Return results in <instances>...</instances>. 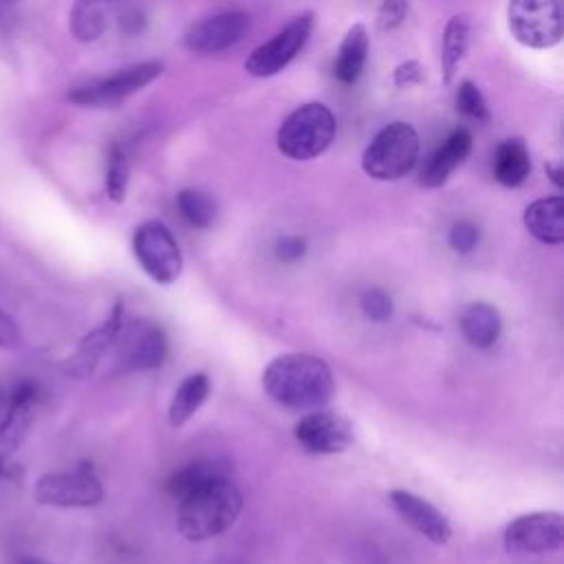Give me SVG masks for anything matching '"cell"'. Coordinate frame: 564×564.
Wrapping results in <instances>:
<instances>
[{
	"label": "cell",
	"mask_w": 564,
	"mask_h": 564,
	"mask_svg": "<svg viewBox=\"0 0 564 564\" xmlns=\"http://www.w3.org/2000/svg\"><path fill=\"white\" fill-rule=\"evenodd\" d=\"M264 392L291 410H319L333 392L335 379L324 359L308 352H284L262 372Z\"/></svg>",
	"instance_id": "6da1fadb"
},
{
	"label": "cell",
	"mask_w": 564,
	"mask_h": 564,
	"mask_svg": "<svg viewBox=\"0 0 564 564\" xmlns=\"http://www.w3.org/2000/svg\"><path fill=\"white\" fill-rule=\"evenodd\" d=\"M240 509V489L227 476H218L181 498L176 524L185 540L205 542L225 533L236 522Z\"/></svg>",
	"instance_id": "7a4b0ae2"
},
{
	"label": "cell",
	"mask_w": 564,
	"mask_h": 564,
	"mask_svg": "<svg viewBox=\"0 0 564 564\" xmlns=\"http://www.w3.org/2000/svg\"><path fill=\"white\" fill-rule=\"evenodd\" d=\"M337 137V119L328 106L308 101L284 117L278 128V150L293 161H311L324 154Z\"/></svg>",
	"instance_id": "3957f363"
},
{
	"label": "cell",
	"mask_w": 564,
	"mask_h": 564,
	"mask_svg": "<svg viewBox=\"0 0 564 564\" xmlns=\"http://www.w3.org/2000/svg\"><path fill=\"white\" fill-rule=\"evenodd\" d=\"M419 150L416 130L405 121H392L372 137L364 150L361 167L375 181H399L414 170Z\"/></svg>",
	"instance_id": "277c9868"
},
{
	"label": "cell",
	"mask_w": 564,
	"mask_h": 564,
	"mask_svg": "<svg viewBox=\"0 0 564 564\" xmlns=\"http://www.w3.org/2000/svg\"><path fill=\"white\" fill-rule=\"evenodd\" d=\"M507 24L522 46L551 48L564 35L562 0H509Z\"/></svg>",
	"instance_id": "5b68a950"
},
{
	"label": "cell",
	"mask_w": 564,
	"mask_h": 564,
	"mask_svg": "<svg viewBox=\"0 0 564 564\" xmlns=\"http://www.w3.org/2000/svg\"><path fill=\"white\" fill-rule=\"evenodd\" d=\"M132 251L141 269L156 284H172L183 271V253L161 220H145L134 229Z\"/></svg>",
	"instance_id": "8992f818"
},
{
	"label": "cell",
	"mask_w": 564,
	"mask_h": 564,
	"mask_svg": "<svg viewBox=\"0 0 564 564\" xmlns=\"http://www.w3.org/2000/svg\"><path fill=\"white\" fill-rule=\"evenodd\" d=\"M315 26V15L311 11L295 15L284 29L273 37L256 46L245 59V70L253 77H273L284 70L306 46Z\"/></svg>",
	"instance_id": "52a82bcc"
},
{
	"label": "cell",
	"mask_w": 564,
	"mask_h": 564,
	"mask_svg": "<svg viewBox=\"0 0 564 564\" xmlns=\"http://www.w3.org/2000/svg\"><path fill=\"white\" fill-rule=\"evenodd\" d=\"M33 498L44 507L86 509L104 500V485L90 467L48 471L35 480Z\"/></svg>",
	"instance_id": "ba28073f"
},
{
	"label": "cell",
	"mask_w": 564,
	"mask_h": 564,
	"mask_svg": "<svg viewBox=\"0 0 564 564\" xmlns=\"http://www.w3.org/2000/svg\"><path fill=\"white\" fill-rule=\"evenodd\" d=\"M161 73H163L161 62L156 59L139 62V64L119 68L108 77H99L88 84L75 86L68 93V99L77 106H112L134 95L137 90L145 88L148 84H152Z\"/></svg>",
	"instance_id": "9c48e42d"
},
{
	"label": "cell",
	"mask_w": 564,
	"mask_h": 564,
	"mask_svg": "<svg viewBox=\"0 0 564 564\" xmlns=\"http://www.w3.org/2000/svg\"><path fill=\"white\" fill-rule=\"evenodd\" d=\"M511 555H540L564 544V520L557 511H531L513 518L502 535Z\"/></svg>",
	"instance_id": "30bf717a"
},
{
	"label": "cell",
	"mask_w": 564,
	"mask_h": 564,
	"mask_svg": "<svg viewBox=\"0 0 564 564\" xmlns=\"http://www.w3.org/2000/svg\"><path fill=\"white\" fill-rule=\"evenodd\" d=\"M251 26V18L245 11H220L194 22L185 35L183 44L187 51L198 55L220 53L238 44Z\"/></svg>",
	"instance_id": "8fae6325"
},
{
	"label": "cell",
	"mask_w": 564,
	"mask_h": 564,
	"mask_svg": "<svg viewBox=\"0 0 564 564\" xmlns=\"http://www.w3.org/2000/svg\"><path fill=\"white\" fill-rule=\"evenodd\" d=\"M115 346L119 348V364L126 370L159 368L167 355V337L163 328L150 322L121 324Z\"/></svg>",
	"instance_id": "7c38bea8"
},
{
	"label": "cell",
	"mask_w": 564,
	"mask_h": 564,
	"mask_svg": "<svg viewBox=\"0 0 564 564\" xmlns=\"http://www.w3.org/2000/svg\"><path fill=\"white\" fill-rule=\"evenodd\" d=\"M121 324H123V302L119 300L108 313V317L77 341L73 352L64 359L62 370L73 379L90 377L97 370L104 355L115 346Z\"/></svg>",
	"instance_id": "4fadbf2b"
},
{
	"label": "cell",
	"mask_w": 564,
	"mask_h": 564,
	"mask_svg": "<svg viewBox=\"0 0 564 564\" xmlns=\"http://www.w3.org/2000/svg\"><path fill=\"white\" fill-rule=\"evenodd\" d=\"M297 443L311 454H339L352 445V425L326 410H308L295 423Z\"/></svg>",
	"instance_id": "5bb4252c"
},
{
	"label": "cell",
	"mask_w": 564,
	"mask_h": 564,
	"mask_svg": "<svg viewBox=\"0 0 564 564\" xmlns=\"http://www.w3.org/2000/svg\"><path fill=\"white\" fill-rule=\"evenodd\" d=\"M40 390L33 381H20L11 394L0 419V458H9L26 438L35 416Z\"/></svg>",
	"instance_id": "9a60e30c"
},
{
	"label": "cell",
	"mask_w": 564,
	"mask_h": 564,
	"mask_svg": "<svg viewBox=\"0 0 564 564\" xmlns=\"http://www.w3.org/2000/svg\"><path fill=\"white\" fill-rule=\"evenodd\" d=\"M392 509L399 513V518L410 524L416 533H421L432 544H447L452 538V527L445 513L436 509L425 498L405 491V489H392L388 494Z\"/></svg>",
	"instance_id": "2e32d148"
},
{
	"label": "cell",
	"mask_w": 564,
	"mask_h": 564,
	"mask_svg": "<svg viewBox=\"0 0 564 564\" xmlns=\"http://www.w3.org/2000/svg\"><path fill=\"white\" fill-rule=\"evenodd\" d=\"M471 134L467 128H456L427 159L425 167L421 170V185L423 187H441L452 172L469 156L471 152Z\"/></svg>",
	"instance_id": "e0dca14e"
},
{
	"label": "cell",
	"mask_w": 564,
	"mask_h": 564,
	"mask_svg": "<svg viewBox=\"0 0 564 564\" xmlns=\"http://www.w3.org/2000/svg\"><path fill=\"white\" fill-rule=\"evenodd\" d=\"M522 220L535 240L544 245H560L564 240V198L546 196L533 200L524 209Z\"/></svg>",
	"instance_id": "ac0fdd59"
},
{
	"label": "cell",
	"mask_w": 564,
	"mask_h": 564,
	"mask_svg": "<svg viewBox=\"0 0 564 564\" xmlns=\"http://www.w3.org/2000/svg\"><path fill=\"white\" fill-rule=\"evenodd\" d=\"M117 0H75L68 26L75 40L79 42H95L101 37L115 15Z\"/></svg>",
	"instance_id": "d6986e66"
},
{
	"label": "cell",
	"mask_w": 564,
	"mask_h": 564,
	"mask_svg": "<svg viewBox=\"0 0 564 564\" xmlns=\"http://www.w3.org/2000/svg\"><path fill=\"white\" fill-rule=\"evenodd\" d=\"M368 31L361 22H355L341 44H339V51H337V59H335V66H333V73L335 77L341 82V84H355L366 66V59H368Z\"/></svg>",
	"instance_id": "ffe728a7"
},
{
	"label": "cell",
	"mask_w": 564,
	"mask_h": 564,
	"mask_svg": "<svg viewBox=\"0 0 564 564\" xmlns=\"http://www.w3.org/2000/svg\"><path fill=\"white\" fill-rule=\"evenodd\" d=\"M460 330L471 346L491 348L500 337L502 319L491 304L474 302L460 315Z\"/></svg>",
	"instance_id": "44dd1931"
},
{
	"label": "cell",
	"mask_w": 564,
	"mask_h": 564,
	"mask_svg": "<svg viewBox=\"0 0 564 564\" xmlns=\"http://www.w3.org/2000/svg\"><path fill=\"white\" fill-rule=\"evenodd\" d=\"M209 390H212V386H209V379L205 372L187 375L172 394V401L167 408L170 425L172 427L185 425L198 412V408L205 403V399L209 397Z\"/></svg>",
	"instance_id": "7402d4cb"
},
{
	"label": "cell",
	"mask_w": 564,
	"mask_h": 564,
	"mask_svg": "<svg viewBox=\"0 0 564 564\" xmlns=\"http://www.w3.org/2000/svg\"><path fill=\"white\" fill-rule=\"evenodd\" d=\"M531 174V156L522 139H507L494 156V178L505 187H518Z\"/></svg>",
	"instance_id": "603a6c76"
},
{
	"label": "cell",
	"mask_w": 564,
	"mask_h": 564,
	"mask_svg": "<svg viewBox=\"0 0 564 564\" xmlns=\"http://www.w3.org/2000/svg\"><path fill=\"white\" fill-rule=\"evenodd\" d=\"M469 31H471V22L467 13H456L445 24L443 42H441V64H443L445 84H452L458 73V66L469 48Z\"/></svg>",
	"instance_id": "cb8c5ba5"
},
{
	"label": "cell",
	"mask_w": 564,
	"mask_h": 564,
	"mask_svg": "<svg viewBox=\"0 0 564 564\" xmlns=\"http://www.w3.org/2000/svg\"><path fill=\"white\" fill-rule=\"evenodd\" d=\"M218 476H227V467L218 460H194L185 467H181L178 471H174L167 480V491L172 496H176L178 500L189 494L192 489L218 478Z\"/></svg>",
	"instance_id": "d4e9b609"
},
{
	"label": "cell",
	"mask_w": 564,
	"mask_h": 564,
	"mask_svg": "<svg viewBox=\"0 0 564 564\" xmlns=\"http://www.w3.org/2000/svg\"><path fill=\"white\" fill-rule=\"evenodd\" d=\"M181 216L196 229H207L216 220V203L200 189H181L176 194Z\"/></svg>",
	"instance_id": "484cf974"
},
{
	"label": "cell",
	"mask_w": 564,
	"mask_h": 564,
	"mask_svg": "<svg viewBox=\"0 0 564 564\" xmlns=\"http://www.w3.org/2000/svg\"><path fill=\"white\" fill-rule=\"evenodd\" d=\"M128 178H130L128 154L119 143H112L108 152V165H106V192L110 200L121 203L126 198Z\"/></svg>",
	"instance_id": "4316f807"
},
{
	"label": "cell",
	"mask_w": 564,
	"mask_h": 564,
	"mask_svg": "<svg viewBox=\"0 0 564 564\" xmlns=\"http://www.w3.org/2000/svg\"><path fill=\"white\" fill-rule=\"evenodd\" d=\"M456 108L474 119V121H489V106H487V99L485 95L480 93V88L471 82V79H463L458 84V90H456Z\"/></svg>",
	"instance_id": "83f0119b"
},
{
	"label": "cell",
	"mask_w": 564,
	"mask_h": 564,
	"mask_svg": "<svg viewBox=\"0 0 564 564\" xmlns=\"http://www.w3.org/2000/svg\"><path fill=\"white\" fill-rule=\"evenodd\" d=\"M361 311L372 322H386L392 315V297L383 289H366L359 297Z\"/></svg>",
	"instance_id": "f1b7e54d"
},
{
	"label": "cell",
	"mask_w": 564,
	"mask_h": 564,
	"mask_svg": "<svg viewBox=\"0 0 564 564\" xmlns=\"http://www.w3.org/2000/svg\"><path fill=\"white\" fill-rule=\"evenodd\" d=\"M478 238H480V231H478V227L474 223L458 220V223L452 225L447 242H449V247L456 253H469L478 245Z\"/></svg>",
	"instance_id": "f546056e"
},
{
	"label": "cell",
	"mask_w": 564,
	"mask_h": 564,
	"mask_svg": "<svg viewBox=\"0 0 564 564\" xmlns=\"http://www.w3.org/2000/svg\"><path fill=\"white\" fill-rule=\"evenodd\" d=\"M408 13V0H383L377 11V26L381 31L397 29Z\"/></svg>",
	"instance_id": "4dcf8cb0"
},
{
	"label": "cell",
	"mask_w": 564,
	"mask_h": 564,
	"mask_svg": "<svg viewBox=\"0 0 564 564\" xmlns=\"http://www.w3.org/2000/svg\"><path fill=\"white\" fill-rule=\"evenodd\" d=\"M425 79V68L421 62L416 59H405L401 62L394 73H392V82L397 88H410V86H416Z\"/></svg>",
	"instance_id": "1f68e13d"
},
{
	"label": "cell",
	"mask_w": 564,
	"mask_h": 564,
	"mask_svg": "<svg viewBox=\"0 0 564 564\" xmlns=\"http://www.w3.org/2000/svg\"><path fill=\"white\" fill-rule=\"evenodd\" d=\"M306 253V240L302 236H284L275 242V256L282 262H295Z\"/></svg>",
	"instance_id": "d6a6232c"
},
{
	"label": "cell",
	"mask_w": 564,
	"mask_h": 564,
	"mask_svg": "<svg viewBox=\"0 0 564 564\" xmlns=\"http://www.w3.org/2000/svg\"><path fill=\"white\" fill-rule=\"evenodd\" d=\"M22 341L20 328L11 315L0 311V348H18Z\"/></svg>",
	"instance_id": "836d02e7"
},
{
	"label": "cell",
	"mask_w": 564,
	"mask_h": 564,
	"mask_svg": "<svg viewBox=\"0 0 564 564\" xmlns=\"http://www.w3.org/2000/svg\"><path fill=\"white\" fill-rule=\"evenodd\" d=\"M546 174H549V178H551L557 187L564 185V181H562V176H564L562 163H546Z\"/></svg>",
	"instance_id": "e575fe53"
},
{
	"label": "cell",
	"mask_w": 564,
	"mask_h": 564,
	"mask_svg": "<svg viewBox=\"0 0 564 564\" xmlns=\"http://www.w3.org/2000/svg\"><path fill=\"white\" fill-rule=\"evenodd\" d=\"M18 564H44V562H40V560H35V557H20Z\"/></svg>",
	"instance_id": "d590c367"
}]
</instances>
